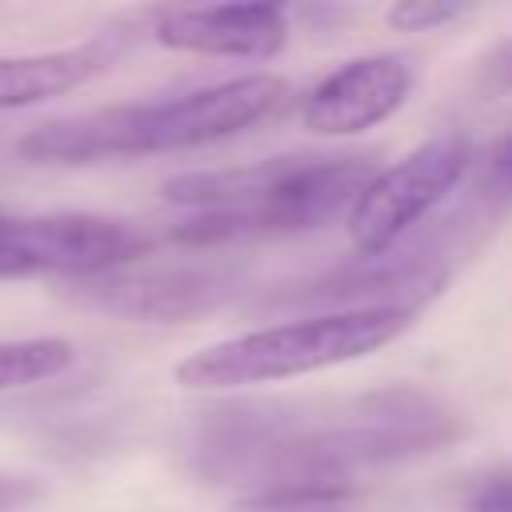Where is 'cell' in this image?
<instances>
[{
  "mask_svg": "<svg viewBox=\"0 0 512 512\" xmlns=\"http://www.w3.org/2000/svg\"><path fill=\"white\" fill-rule=\"evenodd\" d=\"M460 436V420L436 396L416 388H380L344 400H264L208 412L192 456L208 480L240 484L248 504L332 488L376 464L436 452Z\"/></svg>",
  "mask_w": 512,
  "mask_h": 512,
  "instance_id": "cell-1",
  "label": "cell"
},
{
  "mask_svg": "<svg viewBox=\"0 0 512 512\" xmlns=\"http://www.w3.org/2000/svg\"><path fill=\"white\" fill-rule=\"evenodd\" d=\"M372 172L368 152H296L236 168L184 172L164 184V200L188 208L172 236L192 248H216L248 236L312 232L336 216H348Z\"/></svg>",
  "mask_w": 512,
  "mask_h": 512,
  "instance_id": "cell-2",
  "label": "cell"
},
{
  "mask_svg": "<svg viewBox=\"0 0 512 512\" xmlns=\"http://www.w3.org/2000/svg\"><path fill=\"white\" fill-rule=\"evenodd\" d=\"M288 104V84L268 72L232 76L148 104H112L36 124L16 140L32 164H96L152 152L204 148L272 120Z\"/></svg>",
  "mask_w": 512,
  "mask_h": 512,
  "instance_id": "cell-3",
  "label": "cell"
},
{
  "mask_svg": "<svg viewBox=\"0 0 512 512\" xmlns=\"http://www.w3.org/2000/svg\"><path fill=\"white\" fill-rule=\"evenodd\" d=\"M416 316V308H356L256 328L184 356L176 364V384L192 392H228L336 368L392 344L416 324Z\"/></svg>",
  "mask_w": 512,
  "mask_h": 512,
  "instance_id": "cell-4",
  "label": "cell"
},
{
  "mask_svg": "<svg viewBox=\"0 0 512 512\" xmlns=\"http://www.w3.org/2000/svg\"><path fill=\"white\" fill-rule=\"evenodd\" d=\"M56 292L84 312H100L132 324H184L224 308L240 292V272L212 260H164L144 256L92 276L56 280Z\"/></svg>",
  "mask_w": 512,
  "mask_h": 512,
  "instance_id": "cell-5",
  "label": "cell"
},
{
  "mask_svg": "<svg viewBox=\"0 0 512 512\" xmlns=\"http://www.w3.org/2000/svg\"><path fill=\"white\" fill-rule=\"evenodd\" d=\"M152 236L132 220L96 212H4L0 208V280L16 276H92L140 260Z\"/></svg>",
  "mask_w": 512,
  "mask_h": 512,
  "instance_id": "cell-6",
  "label": "cell"
},
{
  "mask_svg": "<svg viewBox=\"0 0 512 512\" xmlns=\"http://www.w3.org/2000/svg\"><path fill=\"white\" fill-rule=\"evenodd\" d=\"M472 156L476 148L464 132H444L424 140L384 172H372V180L348 208V232L360 256L400 248V240L464 184Z\"/></svg>",
  "mask_w": 512,
  "mask_h": 512,
  "instance_id": "cell-7",
  "label": "cell"
},
{
  "mask_svg": "<svg viewBox=\"0 0 512 512\" xmlns=\"http://www.w3.org/2000/svg\"><path fill=\"white\" fill-rule=\"evenodd\" d=\"M452 268L436 244L420 248H392L376 256H356L348 264L328 268L324 276L308 280L300 292H288L284 304H316L328 312H356V308H424L432 296L444 292Z\"/></svg>",
  "mask_w": 512,
  "mask_h": 512,
  "instance_id": "cell-8",
  "label": "cell"
},
{
  "mask_svg": "<svg viewBox=\"0 0 512 512\" xmlns=\"http://www.w3.org/2000/svg\"><path fill=\"white\" fill-rule=\"evenodd\" d=\"M412 92V68L404 56L376 52L356 56L324 76L304 100V128L316 136H356L400 112Z\"/></svg>",
  "mask_w": 512,
  "mask_h": 512,
  "instance_id": "cell-9",
  "label": "cell"
},
{
  "mask_svg": "<svg viewBox=\"0 0 512 512\" xmlns=\"http://www.w3.org/2000/svg\"><path fill=\"white\" fill-rule=\"evenodd\" d=\"M152 36L172 52L272 60L288 44V16L276 4H212L172 8L156 16Z\"/></svg>",
  "mask_w": 512,
  "mask_h": 512,
  "instance_id": "cell-10",
  "label": "cell"
},
{
  "mask_svg": "<svg viewBox=\"0 0 512 512\" xmlns=\"http://www.w3.org/2000/svg\"><path fill=\"white\" fill-rule=\"evenodd\" d=\"M128 44H132L128 28L116 24L68 48L0 56V112L32 108V104H44V100H56L64 92L92 84L128 52Z\"/></svg>",
  "mask_w": 512,
  "mask_h": 512,
  "instance_id": "cell-11",
  "label": "cell"
},
{
  "mask_svg": "<svg viewBox=\"0 0 512 512\" xmlns=\"http://www.w3.org/2000/svg\"><path fill=\"white\" fill-rule=\"evenodd\" d=\"M468 192L464 204L456 208L452 220H444L440 236L448 244H468L480 236L484 224L500 220V212L512 204V128L504 136H496L480 156H472L468 164ZM444 244V248H448Z\"/></svg>",
  "mask_w": 512,
  "mask_h": 512,
  "instance_id": "cell-12",
  "label": "cell"
},
{
  "mask_svg": "<svg viewBox=\"0 0 512 512\" xmlns=\"http://www.w3.org/2000/svg\"><path fill=\"white\" fill-rule=\"evenodd\" d=\"M76 360V348L60 336H24V340H0V392L28 388L40 380L60 376Z\"/></svg>",
  "mask_w": 512,
  "mask_h": 512,
  "instance_id": "cell-13",
  "label": "cell"
},
{
  "mask_svg": "<svg viewBox=\"0 0 512 512\" xmlns=\"http://www.w3.org/2000/svg\"><path fill=\"white\" fill-rule=\"evenodd\" d=\"M468 12V4L460 0H400L384 12V20L396 28V32H432L440 24H452Z\"/></svg>",
  "mask_w": 512,
  "mask_h": 512,
  "instance_id": "cell-14",
  "label": "cell"
},
{
  "mask_svg": "<svg viewBox=\"0 0 512 512\" xmlns=\"http://www.w3.org/2000/svg\"><path fill=\"white\" fill-rule=\"evenodd\" d=\"M476 92L484 100H500L512 92V40H500L476 60Z\"/></svg>",
  "mask_w": 512,
  "mask_h": 512,
  "instance_id": "cell-15",
  "label": "cell"
},
{
  "mask_svg": "<svg viewBox=\"0 0 512 512\" xmlns=\"http://www.w3.org/2000/svg\"><path fill=\"white\" fill-rule=\"evenodd\" d=\"M40 500H44V484L36 476H20V472L0 468V512H28Z\"/></svg>",
  "mask_w": 512,
  "mask_h": 512,
  "instance_id": "cell-16",
  "label": "cell"
},
{
  "mask_svg": "<svg viewBox=\"0 0 512 512\" xmlns=\"http://www.w3.org/2000/svg\"><path fill=\"white\" fill-rule=\"evenodd\" d=\"M472 512H512V472L488 476L484 484H476V492L468 496Z\"/></svg>",
  "mask_w": 512,
  "mask_h": 512,
  "instance_id": "cell-17",
  "label": "cell"
}]
</instances>
